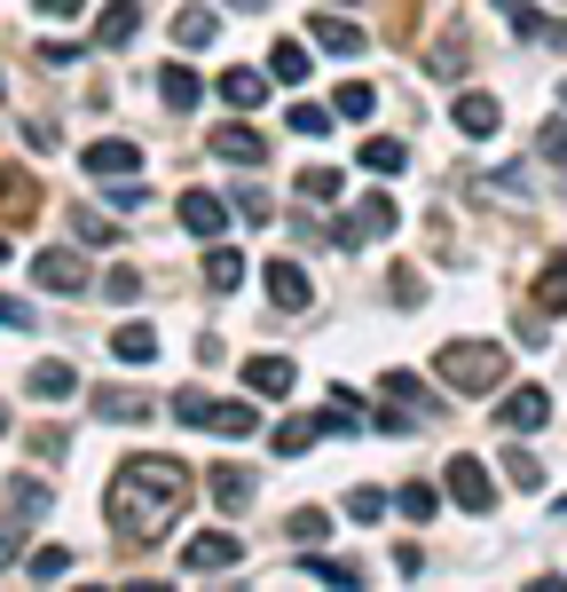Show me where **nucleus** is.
Here are the masks:
<instances>
[{
    "mask_svg": "<svg viewBox=\"0 0 567 592\" xmlns=\"http://www.w3.org/2000/svg\"><path fill=\"white\" fill-rule=\"evenodd\" d=\"M181 497H189L181 458H127V466H119V482H111V530H119L127 545H150V537H166V530H173Z\"/></svg>",
    "mask_w": 567,
    "mask_h": 592,
    "instance_id": "f257e3e1",
    "label": "nucleus"
},
{
    "mask_svg": "<svg viewBox=\"0 0 567 592\" xmlns=\"http://www.w3.org/2000/svg\"><path fill=\"white\" fill-rule=\"evenodd\" d=\"M434 372H441V387L449 395H497L505 387V348H489V341H449L441 356H434Z\"/></svg>",
    "mask_w": 567,
    "mask_h": 592,
    "instance_id": "f03ea898",
    "label": "nucleus"
},
{
    "mask_svg": "<svg viewBox=\"0 0 567 592\" xmlns=\"http://www.w3.org/2000/svg\"><path fill=\"white\" fill-rule=\"evenodd\" d=\"M237 561H245V537H237V530H206V537L181 545V569H189V576H221V569H237Z\"/></svg>",
    "mask_w": 567,
    "mask_h": 592,
    "instance_id": "7ed1b4c3",
    "label": "nucleus"
},
{
    "mask_svg": "<svg viewBox=\"0 0 567 592\" xmlns=\"http://www.w3.org/2000/svg\"><path fill=\"white\" fill-rule=\"evenodd\" d=\"M449 497L465 505V514H489V505H497V474L465 451V458H449Z\"/></svg>",
    "mask_w": 567,
    "mask_h": 592,
    "instance_id": "20e7f679",
    "label": "nucleus"
},
{
    "mask_svg": "<svg viewBox=\"0 0 567 592\" xmlns=\"http://www.w3.org/2000/svg\"><path fill=\"white\" fill-rule=\"evenodd\" d=\"M395 221H402V214H395V198H387V190H370V198L355 206V221H339V253H355L362 237H387Z\"/></svg>",
    "mask_w": 567,
    "mask_h": 592,
    "instance_id": "39448f33",
    "label": "nucleus"
},
{
    "mask_svg": "<svg viewBox=\"0 0 567 592\" xmlns=\"http://www.w3.org/2000/svg\"><path fill=\"white\" fill-rule=\"evenodd\" d=\"M32 285L40 293H87V262L71 245H56V253H32Z\"/></svg>",
    "mask_w": 567,
    "mask_h": 592,
    "instance_id": "423d86ee",
    "label": "nucleus"
},
{
    "mask_svg": "<svg viewBox=\"0 0 567 592\" xmlns=\"http://www.w3.org/2000/svg\"><path fill=\"white\" fill-rule=\"evenodd\" d=\"M79 166H87V175H103V182H119V175H142V150L127 135H103V142L79 150Z\"/></svg>",
    "mask_w": 567,
    "mask_h": 592,
    "instance_id": "0eeeda50",
    "label": "nucleus"
},
{
    "mask_svg": "<svg viewBox=\"0 0 567 592\" xmlns=\"http://www.w3.org/2000/svg\"><path fill=\"white\" fill-rule=\"evenodd\" d=\"M260 277H268V300H276V308H308V300H316L308 269H300V262H284V253H276V262H268Z\"/></svg>",
    "mask_w": 567,
    "mask_h": 592,
    "instance_id": "6e6552de",
    "label": "nucleus"
},
{
    "mask_svg": "<svg viewBox=\"0 0 567 592\" xmlns=\"http://www.w3.org/2000/svg\"><path fill=\"white\" fill-rule=\"evenodd\" d=\"M142 32V0H111L103 17H94V48H127Z\"/></svg>",
    "mask_w": 567,
    "mask_h": 592,
    "instance_id": "1a4fd4ad",
    "label": "nucleus"
},
{
    "mask_svg": "<svg viewBox=\"0 0 567 592\" xmlns=\"http://www.w3.org/2000/svg\"><path fill=\"white\" fill-rule=\"evenodd\" d=\"M449 119H457V135H465V142H489L505 111H497V96H457V111H449Z\"/></svg>",
    "mask_w": 567,
    "mask_h": 592,
    "instance_id": "9d476101",
    "label": "nucleus"
},
{
    "mask_svg": "<svg viewBox=\"0 0 567 592\" xmlns=\"http://www.w3.org/2000/svg\"><path fill=\"white\" fill-rule=\"evenodd\" d=\"M181 229H189V237H221V229H229V206H221L213 190H189V198H181Z\"/></svg>",
    "mask_w": 567,
    "mask_h": 592,
    "instance_id": "9b49d317",
    "label": "nucleus"
},
{
    "mask_svg": "<svg viewBox=\"0 0 567 592\" xmlns=\"http://www.w3.org/2000/svg\"><path fill=\"white\" fill-rule=\"evenodd\" d=\"M497 418H505L513 435H528V427H544V418H551V395H544V387H513Z\"/></svg>",
    "mask_w": 567,
    "mask_h": 592,
    "instance_id": "f8f14e48",
    "label": "nucleus"
},
{
    "mask_svg": "<svg viewBox=\"0 0 567 592\" xmlns=\"http://www.w3.org/2000/svg\"><path fill=\"white\" fill-rule=\"evenodd\" d=\"M316 48H324V56H362L370 32H362L355 17H316Z\"/></svg>",
    "mask_w": 567,
    "mask_h": 592,
    "instance_id": "ddd939ff",
    "label": "nucleus"
},
{
    "mask_svg": "<svg viewBox=\"0 0 567 592\" xmlns=\"http://www.w3.org/2000/svg\"><path fill=\"white\" fill-rule=\"evenodd\" d=\"M292 379H300L292 356H252V364H245V387H252V395H292Z\"/></svg>",
    "mask_w": 567,
    "mask_h": 592,
    "instance_id": "4468645a",
    "label": "nucleus"
},
{
    "mask_svg": "<svg viewBox=\"0 0 567 592\" xmlns=\"http://www.w3.org/2000/svg\"><path fill=\"white\" fill-rule=\"evenodd\" d=\"M158 96H166V111H198L206 88H198V71H189V63H166L158 71Z\"/></svg>",
    "mask_w": 567,
    "mask_h": 592,
    "instance_id": "2eb2a0df",
    "label": "nucleus"
},
{
    "mask_svg": "<svg viewBox=\"0 0 567 592\" xmlns=\"http://www.w3.org/2000/svg\"><path fill=\"white\" fill-rule=\"evenodd\" d=\"M536 316H567V253H551L536 277Z\"/></svg>",
    "mask_w": 567,
    "mask_h": 592,
    "instance_id": "dca6fc26",
    "label": "nucleus"
},
{
    "mask_svg": "<svg viewBox=\"0 0 567 592\" xmlns=\"http://www.w3.org/2000/svg\"><path fill=\"white\" fill-rule=\"evenodd\" d=\"M111 356H119V364H158V332H150V324H119V332H111Z\"/></svg>",
    "mask_w": 567,
    "mask_h": 592,
    "instance_id": "f3484780",
    "label": "nucleus"
},
{
    "mask_svg": "<svg viewBox=\"0 0 567 592\" xmlns=\"http://www.w3.org/2000/svg\"><path fill=\"white\" fill-rule=\"evenodd\" d=\"M308 71H316V63H308V48H300V40H276V48H268V79H284V88H300Z\"/></svg>",
    "mask_w": 567,
    "mask_h": 592,
    "instance_id": "a211bd4d",
    "label": "nucleus"
},
{
    "mask_svg": "<svg viewBox=\"0 0 567 592\" xmlns=\"http://www.w3.org/2000/svg\"><path fill=\"white\" fill-rule=\"evenodd\" d=\"M0 214L9 221H24V214H40V190L17 175V166H0Z\"/></svg>",
    "mask_w": 567,
    "mask_h": 592,
    "instance_id": "6ab92c4d",
    "label": "nucleus"
},
{
    "mask_svg": "<svg viewBox=\"0 0 567 592\" xmlns=\"http://www.w3.org/2000/svg\"><path fill=\"white\" fill-rule=\"evenodd\" d=\"M213 150H221L229 166H260V158H268V142H260L252 127H221V135H213Z\"/></svg>",
    "mask_w": 567,
    "mask_h": 592,
    "instance_id": "aec40b11",
    "label": "nucleus"
},
{
    "mask_svg": "<svg viewBox=\"0 0 567 592\" xmlns=\"http://www.w3.org/2000/svg\"><path fill=\"white\" fill-rule=\"evenodd\" d=\"M32 395H40V403H71V395H79V372H71V364H32Z\"/></svg>",
    "mask_w": 567,
    "mask_h": 592,
    "instance_id": "412c9836",
    "label": "nucleus"
},
{
    "mask_svg": "<svg viewBox=\"0 0 567 592\" xmlns=\"http://www.w3.org/2000/svg\"><path fill=\"white\" fill-rule=\"evenodd\" d=\"M402 166H410V150H402L395 135H370V142H362V175H402Z\"/></svg>",
    "mask_w": 567,
    "mask_h": 592,
    "instance_id": "4be33fe9",
    "label": "nucleus"
},
{
    "mask_svg": "<svg viewBox=\"0 0 567 592\" xmlns=\"http://www.w3.org/2000/svg\"><path fill=\"white\" fill-rule=\"evenodd\" d=\"M268 96V71H221V103H237V111H252Z\"/></svg>",
    "mask_w": 567,
    "mask_h": 592,
    "instance_id": "5701e85b",
    "label": "nucleus"
},
{
    "mask_svg": "<svg viewBox=\"0 0 567 592\" xmlns=\"http://www.w3.org/2000/svg\"><path fill=\"white\" fill-rule=\"evenodd\" d=\"M150 411V395H135V387H94V418H142Z\"/></svg>",
    "mask_w": 567,
    "mask_h": 592,
    "instance_id": "b1692460",
    "label": "nucleus"
},
{
    "mask_svg": "<svg viewBox=\"0 0 567 592\" xmlns=\"http://www.w3.org/2000/svg\"><path fill=\"white\" fill-rule=\"evenodd\" d=\"M284 537H292V545H324L331 537V514H324V505H300V514L284 522Z\"/></svg>",
    "mask_w": 567,
    "mask_h": 592,
    "instance_id": "393cba45",
    "label": "nucleus"
},
{
    "mask_svg": "<svg viewBox=\"0 0 567 592\" xmlns=\"http://www.w3.org/2000/svg\"><path fill=\"white\" fill-rule=\"evenodd\" d=\"M339 190H347V175H339V166H308V175H300V198H308V206H331Z\"/></svg>",
    "mask_w": 567,
    "mask_h": 592,
    "instance_id": "a878e982",
    "label": "nucleus"
},
{
    "mask_svg": "<svg viewBox=\"0 0 567 592\" xmlns=\"http://www.w3.org/2000/svg\"><path fill=\"white\" fill-rule=\"evenodd\" d=\"M206 285H213V293H237V285H245V253L213 245V262H206Z\"/></svg>",
    "mask_w": 567,
    "mask_h": 592,
    "instance_id": "bb28decb",
    "label": "nucleus"
},
{
    "mask_svg": "<svg viewBox=\"0 0 567 592\" xmlns=\"http://www.w3.org/2000/svg\"><path fill=\"white\" fill-rule=\"evenodd\" d=\"M505 482H513V490H544V458L513 443V451H505Z\"/></svg>",
    "mask_w": 567,
    "mask_h": 592,
    "instance_id": "cd10ccee",
    "label": "nucleus"
},
{
    "mask_svg": "<svg viewBox=\"0 0 567 592\" xmlns=\"http://www.w3.org/2000/svg\"><path fill=\"white\" fill-rule=\"evenodd\" d=\"M24 576H32V584H63V576H71V553H63V545H40V553L24 561Z\"/></svg>",
    "mask_w": 567,
    "mask_h": 592,
    "instance_id": "c85d7f7f",
    "label": "nucleus"
},
{
    "mask_svg": "<svg viewBox=\"0 0 567 592\" xmlns=\"http://www.w3.org/2000/svg\"><path fill=\"white\" fill-rule=\"evenodd\" d=\"M213 32H221V24H213V9H181V17H173V40H181V48H206Z\"/></svg>",
    "mask_w": 567,
    "mask_h": 592,
    "instance_id": "c756f323",
    "label": "nucleus"
},
{
    "mask_svg": "<svg viewBox=\"0 0 567 592\" xmlns=\"http://www.w3.org/2000/svg\"><path fill=\"white\" fill-rule=\"evenodd\" d=\"M395 505H402L410 522H434V514H441V490H434V482H402V497H395Z\"/></svg>",
    "mask_w": 567,
    "mask_h": 592,
    "instance_id": "7c9ffc66",
    "label": "nucleus"
},
{
    "mask_svg": "<svg viewBox=\"0 0 567 592\" xmlns=\"http://www.w3.org/2000/svg\"><path fill=\"white\" fill-rule=\"evenodd\" d=\"M316 435H324V418H284V427H276V451H284V458H300Z\"/></svg>",
    "mask_w": 567,
    "mask_h": 592,
    "instance_id": "2f4dec72",
    "label": "nucleus"
},
{
    "mask_svg": "<svg viewBox=\"0 0 567 592\" xmlns=\"http://www.w3.org/2000/svg\"><path fill=\"white\" fill-rule=\"evenodd\" d=\"M173 418H181V427H213V395L206 387H181L173 395Z\"/></svg>",
    "mask_w": 567,
    "mask_h": 592,
    "instance_id": "473e14b6",
    "label": "nucleus"
},
{
    "mask_svg": "<svg viewBox=\"0 0 567 592\" xmlns=\"http://www.w3.org/2000/svg\"><path fill=\"white\" fill-rule=\"evenodd\" d=\"M331 111H339V119H370V111H378V88H362V79H347V88L331 96Z\"/></svg>",
    "mask_w": 567,
    "mask_h": 592,
    "instance_id": "72a5a7b5",
    "label": "nucleus"
},
{
    "mask_svg": "<svg viewBox=\"0 0 567 592\" xmlns=\"http://www.w3.org/2000/svg\"><path fill=\"white\" fill-rule=\"evenodd\" d=\"M300 569H308V576H316V584H347V592H355V584H362V576H355V569H347V561H331V553H316V545H308V561H300Z\"/></svg>",
    "mask_w": 567,
    "mask_h": 592,
    "instance_id": "f704fd0d",
    "label": "nucleus"
},
{
    "mask_svg": "<svg viewBox=\"0 0 567 592\" xmlns=\"http://www.w3.org/2000/svg\"><path fill=\"white\" fill-rule=\"evenodd\" d=\"M355 427H362V403L339 387V395H331V411H324V435H355Z\"/></svg>",
    "mask_w": 567,
    "mask_h": 592,
    "instance_id": "c9c22d12",
    "label": "nucleus"
},
{
    "mask_svg": "<svg viewBox=\"0 0 567 592\" xmlns=\"http://www.w3.org/2000/svg\"><path fill=\"white\" fill-rule=\"evenodd\" d=\"M213 497H221V505H245V497H252V474H245V466H213Z\"/></svg>",
    "mask_w": 567,
    "mask_h": 592,
    "instance_id": "e433bc0d",
    "label": "nucleus"
},
{
    "mask_svg": "<svg viewBox=\"0 0 567 592\" xmlns=\"http://www.w3.org/2000/svg\"><path fill=\"white\" fill-rule=\"evenodd\" d=\"M213 435H252V403H213Z\"/></svg>",
    "mask_w": 567,
    "mask_h": 592,
    "instance_id": "4c0bfd02",
    "label": "nucleus"
},
{
    "mask_svg": "<svg viewBox=\"0 0 567 592\" xmlns=\"http://www.w3.org/2000/svg\"><path fill=\"white\" fill-rule=\"evenodd\" d=\"M536 150H544L551 166H567V119H544V127H536Z\"/></svg>",
    "mask_w": 567,
    "mask_h": 592,
    "instance_id": "58836bf2",
    "label": "nucleus"
},
{
    "mask_svg": "<svg viewBox=\"0 0 567 592\" xmlns=\"http://www.w3.org/2000/svg\"><path fill=\"white\" fill-rule=\"evenodd\" d=\"M426 71H434V79H465V48H457V40H441V48H434V63H426Z\"/></svg>",
    "mask_w": 567,
    "mask_h": 592,
    "instance_id": "ea45409f",
    "label": "nucleus"
},
{
    "mask_svg": "<svg viewBox=\"0 0 567 592\" xmlns=\"http://www.w3.org/2000/svg\"><path fill=\"white\" fill-rule=\"evenodd\" d=\"M347 514H355V522H378V514H387V490H355Z\"/></svg>",
    "mask_w": 567,
    "mask_h": 592,
    "instance_id": "a19ab883",
    "label": "nucleus"
},
{
    "mask_svg": "<svg viewBox=\"0 0 567 592\" xmlns=\"http://www.w3.org/2000/svg\"><path fill=\"white\" fill-rule=\"evenodd\" d=\"M292 135H308V142H316V135H331V111H316V103H300V111H292Z\"/></svg>",
    "mask_w": 567,
    "mask_h": 592,
    "instance_id": "79ce46f5",
    "label": "nucleus"
},
{
    "mask_svg": "<svg viewBox=\"0 0 567 592\" xmlns=\"http://www.w3.org/2000/svg\"><path fill=\"white\" fill-rule=\"evenodd\" d=\"M0 324H9V332H24V324H32V300H17V293H0Z\"/></svg>",
    "mask_w": 567,
    "mask_h": 592,
    "instance_id": "37998d69",
    "label": "nucleus"
},
{
    "mask_svg": "<svg viewBox=\"0 0 567 592\" xmlns=\"http://www.w3.org/2000/svg\"><path fill=\"white\" fill-rule=\"evenodd\" d=\"M103 293H111V300H135V293H142V277H135V269H111V277H103Z\"/></svg>",
    "mask_w": 567,
    "mask_h": 592,
    "instance_id": "c03bdc74",
    "label": "nucleus"
},
{
    "mask_svg": "<svg viewBox=\"0 0 567 592\" xmlns=\"http://www.w3.org/2000/svg\"><path fill=\"white\" fill-rule=\"evenodd\" d=\"M237 214H245V221H268V214H276V206H268V198H260V190H237Z\"/></svg>",
    "mask_w": 567,
    "mask_h": 592,
    "instance_id": "a18cd8bd",
    "label": "nucleus"
},
{
    "mask_svg": "<svg viewBox=\"0 0 567 592\" xmlns=\"http://www.w3.org/2000/svg\"><path fill=\"white\" fill-rule=\"evenodd\" d=\"M395 300H410V308H418V300H426V277H410V269H395Z\"/></svg>",
    "mask_w": 567,
    "mask_h": 592,
    "instance_id": "49530a36",
    "label": "nucleus"
},
{
    "mask_svg": "<svg viewBox=\"0 0 567 592\" xmlns=\"http://www.w3.org/2000/svg\"><path fill=\"white\" fill-rule=\"evenodd\" d=\"M32 9H40V17H79L87 0H32Z\"/></svg>",
    "mask_w": 567,
    "mask_h": 592,
    "instance_id": "de8ad7c7",
    "label": "nucleus"
},
{
    "mask_svg": "<svg viewBox=\"0 0 567 592\" xmlns=\"http://www.w3.org/2000/svg\"><path fill=\"white\" fill-rule=\"evenodd\" d=\"M229 9H268V0H229Z\"/></svg>",
    "mask_w": 567,
    "mask_h": 592,
    "instance_id": "09e8293b",
    "label": "nucleus"
},
{
    "mask_svg": "<svg viewBox=\"0 0 567 592\" xmlns=\"http://www.w3.org/2000/svg\"><path fill=\"white\" fill-rule=\"evenodd\" d=\"M0 262H9V237H0Z\"/></svg>",
    "mask_w": 567,
    "mask_h": 592,
    "instance_id": "8fccbe9b",
    "label": "nucleus"
},
{
    "mask_svg": "<svg viewBox=\"0 0 567 592\" xmlns=\"http://www.w3.org/2000/svg\"><path fill=\"white\" fill-rule=\"evenodd\" d=\"M0 96H9V79H0Z\"/></svg>",
    "mask_w": 567,
    "mask_h": 592,
    "instance_id": "3c124183",
    "label": "nucleus"
},
{
    "mask_svg": "<svg viewBox=\"0 0 567 592\" xmlns=\"http://www.w3.org/2000/svg\"><path fill=\"white\" fill-rule=\"evenodd\" d=\"M0 427H9V411H0Z\"/></svg>",
    "mask_w": 567,
    "mask_h": 592,
    "instance_id": "603ef678",
    "label": "nucleus"
},
{
    "mask_svg": "<svg viewBox=\"0 0 567 592\" xmlns=\"http://www.w3.org/2000/svg\"><path fill=\"white\" fill-rule=\"evenodd\" d=\"M559 514H567V505H559Z\"/></svg>",
    "mask_w": 567,
    "mask_h": 592,
    "instance_id": "864d4df0",
    "label": "nucleus"
}]
</instances>
